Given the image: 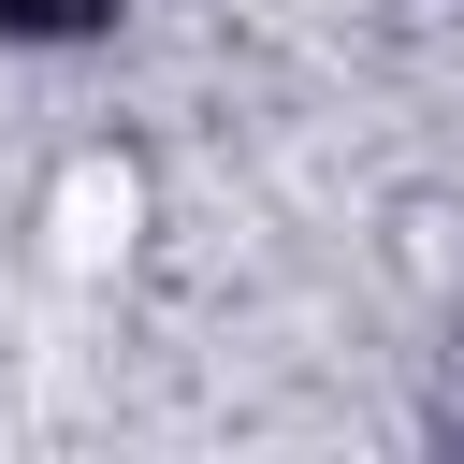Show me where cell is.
<instances>
[{
	"label": "cell",
	"mask_w": 464,
	"mask_h": 464,
	"mask_svg": "<svg viewBox=\"0 0 464 464\" xmlns=\"http://www.w3.org/2000/svg\"><path fill=\"white\" fill-rule=\"evenodd\" d=\"M102 14H116V0H0V29H29V44H44V29H102Z\"/></svg>",
	"instance_id": "obj_1"
}]
</instances>
